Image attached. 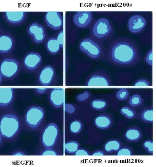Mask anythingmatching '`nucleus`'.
<instances>
[{
	"instance_id": "f257e3e1",
	"label": "nucleus",
	"mask_w": 156,
	"mask_h": 167,
	"mask_svg": "<svg viewBox=\"0 0 156 167\" xmlns=\"http://www.w3.org/2000/svg\"><path fill=\"white\" fill-rule=\"evenodd\" d=\"M142 55L137 44L126 37L114 38L106 47V61L123 68L136 66L141 62Z\"/></svg>"
},
{
	"instance_id": "f03ea898",
	"label": "nucleus",
	"mask_w": 156,
	"mask_h": 167,
	"mask_svg": "<svg viewBox=\"0 0 156 167\" xmlns=\"http://www.w3.org/2000/svg\"><path fill=\"white\" fill-rule=\"evenodd\" d=\"M79 48L91 59L97 60H106V47L102 42L90 38L83 39L80 43Z\"/></svg>"
},
{
	"instance_id": "7ed1b4c3",
	"label": "nucleus",
	"mask_w": 156,
	"mask_h": 167,
	"mask_svg": "<svg viewBox=\"0 0 156 167\" xmlns=\"http://www.w3.org/2000/svg\"><path fill=\"white\" fill-rule=\"evenodd\" d=\"M20 126L19 119L16 115L11 113L4 115L0 120V133L6 139H11L18 132Z\"/></svg>"
},
{
	"instance_id": "20e7f679",
	"label": "nucleus",
	"mask_w": 156,
	"mask_h": 167,
	"mask_svg": "<svg viewBox=\"0 0 156 167\" xmlns=\"http://www.w3.org/2000/svg\"><path fill=\"white\" fill-rule=\"evenodd\" d=\"M114 31L112 23L109 19L104 17L99 19L92 29V33L96 39L102 42L110 39Z\"/></svg>"
},
{
	"instance_id": "39448f33",
	"label": "nucleus",
	"mask_w": 156,
	"mask_h": 167,
	"mask_svg": "<svg viewBox=\"0 0 156 167\" xmlns=\"http://www.w3.org/2000/svg\"><path fill=\"white\" fill-rule=\"evenodd\" d=\"M113 84L112 77L104 69H99L93 73L88 77L85 85L87 86H111Z\"/></svg>"
},
{
	"instance_id": "423d86ee",
	"label": "nucleus",
	"mask_w": 156,
	"mask_h": 167,
	"mask_svg": "<svg viewBox=\"0 0 156 167\" xmlns=\"http://www.w3.org/2000/svg\"><path fill=\"white\" fill-rule=\"evenodd\" d=\"M43 109L40 107L32 106L27 110L25 115V121L27 125L32 129L39 126L44 116Z\"/></svg>"
},
{
	"instance_id": "0eeeda50",
	"label": "nucleus",
	"mask_w": 156,
	"mask_h": 167,
	"mask_svg": "<svg viewBox=\"0 0 156 167\" xmlns=\"http://www.w3.org/2000/svg\"><path fill=\"white\" fill-rule=\"evenodd\" d=\"M59 129L56 125L52 123L44 129L42 137L43 145L46 148H52L56 144L59 135Z\"/></svg>"
},
{
	"instance_id": "6e6552de",
	"label": "nucleus",
	"mask_w": 156,
	"mask_h": 167,
	"mask_svg": "<svg viewBox=\"0 0 156 167\" xmlns=\"http://www.w3.org/2000/svg\"><path fill=\"white\" fill-rule=\"evenodd\" d=\"M19 68L18 64L16 60L12 59H6L0 64V73L3 77L11 78L16 74Z\"/></svg>"
},
{
	"instance_id": "1a4fd4ad",
	"label": "nucleus",
	"mask_w": 156,
	"mask_h": 167,
	"mask_svg": "<svg viewBox=\"0 0 156 167\" xmlns=\"http://www.w3.org/2000/svg\"><path fill=\"white\" fill-rule=\"evenodd\" d=\"M146 23V20L143 16L139 14L134 15L129 19L128 22V27L131 33H138L144 29Z\"/></svg>"
},
{
	"instance_id": "9d476101",
	"label": "nucleus",
	"mask_w": 156,
	"mask_h": 167,
	"mask_svg": "<svg viewBox=\"0 0 156 167\" xmlns=\"http://www.w3.org/2000/svg\"><path fill=\"white\" fill-rule=\"evenodd\" d=\"M45 18L47 25L53 29H59L63 25V19L58 12H47L45 14Z\"/></svg>"
},
{
	"instance_id": "9b49d317",
	"label": "nucleus",
	"mask_w": 156,
	"mask_h": 167,
	"mask_svg": "<svg viewBox=\"0 0 156 167\" xmlns=\"http://www.w3.org/2000/svg\"><path fill=\"white\" fill-rule=\"evenodd\" d=\"M92 18V14L90 11H78L74 16L73 21L78 27L84 28L90 24Z\"/></svg>"
},
{
	"instance_id": "f8f14e48",
	"label": "nucleus",
	"mask_w": 156,
	"mask_h": 167,
	"mask_svg": "<svg viewBox=\"0 0 156 167\" xmlns=\"http://www.w3.org/2000/svg\"><path fill=\"white\" fill-rule=\"evenodd\" d=\"M28 31L37 43L42 42L45 38V30L43 27L37 23L31 24L28 27Z\"/></svg>"
},
{
	"instance_id": "ddd939ff",
	"label": "nucleus",
	"mask_w": 156,
	"mask_h": 167,
	"mask_svg": "<svg viewBox=\"0 0 156 167\" xmlns=\"http://www.w3.org/2000/svg\"><path fill=\"white\" fill-rule=\"evenodd\" d=\"M55 72L53 68L48 66L45 67L41 70L38 77L40 84L43 86L49 85L54 77Z\"/></svg>"
},
{
	"instance_id": "4468645a",
	"label": "nucleus",
	"mask_w": 156,
	"mask_h": 167,
	"mask_svg": "<svg viewBox=\"0 0 156 167\" xmlns=\"http://www.w3.org/2000/svg\"><path fill=\"white\" fill-rule=\"evenodd\" d=\"M41 60V56L38 53H30L25 56L23 61L24 64L27 69L34 70L38 67Z\"/></svg>"
},
{
	"instance_id": "2eb2a0df",
	"label": "nucleus",
	"mask_w": 156,
	"mask_h": 167,
	"mask_svg": "<svg viewBox=\"0 0 156 167\" xmlns=\"http://www.w3.org/2000/svg\"><path fill=\"white\" fill-rule=\"evenodd\" d=\"M49 98L53 106L57 108L61 107L64 103V89L62 88L53 89L50 93Z\"/></svg>"
},
{
	"instance_id": "dca6fc26",
	"label": "nucleus",
	"mask_w": 156,
	"mask_h": 167,
	"mask_svg": "<svg viewBox=\"0 0 156 167\" xmlns=\"http://www.w3.org/2000/svg\"><path fill=\"white\" fill-rule=\"evenodd\" d=\"M14 97V90L12 88H0V107H5L10 105Z\"/></svg>"
},
{
	"instance_id": "f3484780",
	"label": "nucleus",
	"mask_w": 156,
	"mask_h": 167,
	"mask_svg": "<svg viewBox=\"0 0 156 167\" xmlns=\"http://www.w3.org/2000/svg\"><path fill=\"white\" fill-rule=\"evenodd\" d=\"M13 42L11 37L7 35L0 36V53H5L12 48Z\"/></svg>"
},
{
	"instance_id": "a211bd4d",
	"label": "nucleus",
	"mask_w": 156,
	"mask_h": 167,
	"mask_svg": "<svg viewBox=\"0 0 156 167\" xmlns=\"http://www.w3.org/2000/svg\"><path fill=\"white\" fill-rule=\"evenodd\" d=\"M111 123V118L105 114H101L97 116L94 120V123L96 127L102 129L108 128Z\"/></svg>"
},
{
	"instance_id": "6ab92c4d",
	"label": "nucleus",
	"mask_w": 156,
	"mask_h": 167,
	"mask_svg": "<svg viewBox=\"0 0 156 167\" xmlns=\"http://www.w3.org/2000/svg\"><path fill=\"white\" fill-rule=\"evenodd\" d=\"M25 12H6L5 16L9 22L13 23H17L21 22L24 19Z\"/></svg>"
},
{
	"instance_id": "aec40b11",
	"label": "nucleus",
	"mask_w": 156,
	"mask_h": 167,
	"mask_svg": "<svg viewBox=\"0 0 156 167\" xmlns=\"http://www.w3.org/2000/svg\"><path fill=\"white\" fill-rule=\"evenodd\" d=\"M46 47L47 50L52 54L57 53L61 48L56 38H51L48 40Z\"/></svg>"
},
{
	"instance_id": "412c9836",
	"label": "nucleus",
	"mask_w": 156,
	"mask_h": 167,
	"mask_svg": "<svg viewBox=\"0 0 156 167\" xmlns=\"http://www.w3.org/2000/svg\"><path fill=\"white\" fill-rule=\"evenodd\" d=\"M141 132L138 129L135 128H130L125 132V137L129 141H135L139 140L141 137Z\"/></svg>"
},
{
	"instance_id": "4be33fe9",
	"label": "nucleus",
	"mask_w": 156,
	"mask_h": 167,
	"mask_svg": "<svg viewBox=\"0 0 156 167\" xmlns=\"http://www.w3.org/2000/svg\"><path fill=\"white\" fill-rule=\"evenodd\" d=\"M128 99V103L132 107L134 108L140 106L143 102L142 96L136 92L130 95Z\"/></svg>"
},
{
	"instance_id": "5701e85b",
	"label": "nucleus",
	"mask_w": 156,
	"mask_h": 167,
	"mask_svg": "<svg viewBox=\"0 0 156 167\" xmlns=\"http://www.w3.org/2000/svg\"><path fill=\"white\" fill-rule=\"evenodd\" d=\"M91 106L93 109L97 110H102L105 109L108 105L107 101L102 98L93 99L91 102Z\"/></svg>"
},
{
	"instance_id": "b1692460",
	"label": "nucleus",
	"mask_w": 156,
	"mask_h": 167,
	"mask_svg": "<svg viewBox=\"0 0 156 167\" xmlns=\"http://www.w3.org/2000/svg\"><path fill=\"white\" fill-rule=\"evenodd\" d=\"M130 93V89L124 88L118 89L113 93L117 100L123 101L128 98Z\"/></svg>"
},
{
	"instance_id": "393cba45",
	"label": "nucleus",
	"mask_w": 156,
	"mask_h": 167,
	"mask_svg": "<svg viewBox=\"0 0 156 167\" xmlns=\"http://www.w3.org/2000/svg\"><path fill=\"white\" fill-rule=\"evenodd\" d=\"M140 117L144 121L152 123L153 121V109L152 107H148L142 110L140 113Z\"/></svg>"
},
{
	"instance_id": "a878e982",
	"label": "nucleus",
	"mask_w": 156,
	"mask_h": 167,
	"mask_svg": "<svg viewBox=\"0 0 156 167\" xmlns=\"http://www.w3.org/2000/svg\"><path fill=\"white\" fill-rule=\"evenodd\" d=\"M121 147V144L118 140H112L107 142L105 145L104 150L107 152L118 151Z\"/></svg>"
},
{
	"instance_id": "bb28decb",
	"label": "nucleus",
	"mask_w": 156,
	"mask_h": 167,
	"mask_svg": "<svg viewBox=\"0 0 156 167\" xmlns=\"http://www.w3.org/2000/svg\"><path fill=\"white\" fill-rule=\"evenodd\" d=\"M120 112L126 118L130 119L133 118L136 115L135 110L128 106H125L121 108Z\"/></svg>"
},
{
	"instance_id": "cd10ccee",
	"label": "nucleus",
	"mask_w": 156,
	"mask_h": 167,
	"mask_svg": "<svg viewBox=\"0 0 156 167\" xmlns=\"http://www.w3.org/2000/svg\"><path fill=\"white\" fill-rule=\"evenodd\" d=\"M79 143L75 141H70L67 142L65 144L66 151L70 154H74L79 149Z\"/></svg>"
},
{
	"instance_id": "c85d7f7f",
	"label": "nucleus",
	"mask_w": 156,
	"mask_h": 167,
	"mask_svg": "<svg viewBox=\"0 0 156 167\" xmlns=\"http://www.w3.org/2000/svg\"><path fill=\"white\" fill-rule=\"evenodd\" d=\"M134 86L145 87L152 85L150 80L146 77H141L136 79L132 83Z\"/></svg>"
},
{
	"instance_id": "c756f323",
	"label": "nucleus",
	"mask_w": 156,
	"mask_h": 167,
	"mask_svg": "<svg viewBox=\"0 0 156 167\" xmlns=\"http://www.w3.org/2000/svg\"><path fill=\"white\" fill-rule=\"evenodd\" d=\"M82 124L81 122L78 120H75L71 123L70 129L71 132L74 134L79 133L82 130Z\"/></svg>"
},
{
	"instance_id": "7c9ffc66",
	"label": "nucleus",
	"mask_w": 156,
	"mask_h": 167,
	"mask_svg": "<svg viewBox=\"0 0 156 167\" xmlns=\"http://www.w3.org/2000/svg\"><path fill=\"white\" fill-rule=\"evenodd\" d=\"M144 60L148 66H152L153 65L152 49H149L145 55Z\"/></svg>"
},
{
	"instance_id": "2f4dec72",
	"label": "nucleus",
	"mask_w": 156,
	"mask_h": 167,
	"mask_svg": "<svg viewBox=\"0 0 156 167\" xmlns=\"http://www.w3.org/2000/svg\"><path fill=\"white\" fill-rule=\"evenodd\" d=\"M143 147L147 152L150 154L153 153V142L151 140H147L144 142Z\"/></svg>"
},
{
	"instance_id": "473e14b6",
	"label": "nucleus",
	"mask_w": 156,
	"mask_h": 167,
	"mask_svg": "<svg viewBox=\"0 0 156 167\" xmlns=\"http://www.w3.org/2000/svg\"><path fill=\"white\" fill-rule=\"evenodd\" d=\"M132 151L130 149L127 147H123L120 148L117 154V155H131Z\"/></svg>"
},
{
	"instance_id": "72a5a7b5",
	"label": "nucleus",
	"mask_w": 156,
	"mask_h": 167,
	"mask_svg": "<svg viewBox=\"0 0 156 167\" xmlns=\"http://www.w3.org/2000/svg\"><path fill=\"white\" fill-rule=\"evenodd\" d=\"M90 96V93L88 91H85L77 95V99L78 101H83L88 99Z\"/></svg>"
},
{
	"instance_id": "f704fd0d",
	"label": "nucleus",
	"mask_w": 156,
	"mask_h": 167,
	"mask_svg": "<svg viewBox=\"0 0 156 167\" xmlns=\"http://www.w3.org/2000/svg\"><path fill=\"white\" fill-rule=\"evenodd\" d=\"M41 155H57V152L52 148H46L42 152Z\"/></svg>"
},
{
	"instance_id": "c9c22d12",
	"label": "nucleus",
	"mask_w": 156,
	"mask_h": 167,
	"mask_svg": "<svg viewBox=\"0 0 156 167\" xmlns=\"http://www.w3.org/2000/svg\"><path fill=\"white\" fill-rule=\"evenodd\" d=\"M56 40L61 48H63V31L62 30L58 34Z\"/></svg>"
},
{
	"instance_id": "e433bc0d",
	"label": "nucleus",
	"mask_w": 156,
	"mask_h": 167,
	"mask_svg": "<svg viewBox=\"0 0 156 167\" xmlns=\"http://www.w3.org/2000/svg\"><path fill=\"white\" fill-rule=\"evenodd\" d=\"M75 155H89V152L84 149H78L74 153Z\"/></svg>"
},
{
	"instance_id": "4c0bfd02",
	"label": "nucleus",
	"mask_w": 156,
	"mask_h": 167,
	"mask_svg": "<svg viewBox=\"0 0 156 167\" xmlns=\"http://www.w3.org/2000/svg\"><path fill=\"white\" fill-rule=\"evenodd\" d=\"M65 110L69 113H72L75 111V108L71 104H67L65 105Z\"/></svg>"
},
{
	"instance_id": "58836bf2",
	"label": "nucleus",
	"mask_w": 156,
	"mask_h": 167,
	"mask_svg": "<svg viewBox=\"0 0 156 167\" xmlns=\"http://www.w3.org/2000/svg\"><path fill=\"white\" fill-rule=\"evenodd\" d=\"M105 155L103 151H97L93 152L92 155L93 156H103Z\"/></svg>"
},
{
	"instance_id": "ea45409f",
	"label": "nucleus",
	"mask_w": 156,
	"mask_h": 167,
	"mask_svg": "<svg viewBox=\"0 0 156 167\" xmlns=\"http://www.w3.org/2000/svg\"><path fill=\"white\" fill-rule=\"evenodd\" d=\"M25 155V154L24 152L20 151H16L12 155L13 156H24Z\"/></svg>"
},
{
	"instance_id": "a19ab883",
	"label": "nucleus",
	"mask_w": 156,
	"mask_h": 167,
	"mask_svg": "<svg viewBox=\"0 0 156 167\" xmlns=\"http://www.w3.org/2000/svg\"><path fill=\"white\" fill-rule=\"evenodd\" d=\"M47 89L46 88L44 89H40V88H36V90L37 92L40 94H42L46 92Z\"/></svg>"
},
{
	"instance_id": "79ce46f5",
	"label": "nucleus",
	"mask_w": 156,
	"mask_h": 167,
	"mask_svg": "<svg viewBox=\"0 0 156 167\" xmlns=\"http://www.w3.org/2000/svg\"><path fill=\"white\" fill-rule=\"evenodd\" d=\"M2 79V76L0 73V83L1 82Z\"/></svg>"
},
{
	"instance_id": "37998d69",
	"label": "nucleus",
	"mask_w": 156,
	"mask_h": 167,
	"mask_svg": "<svg viewBox=\"0 0 156 167\" xmlns=\"http://www.w3.org/2000/svg\"><path fill=\"white\" fill-rule=\"evenodd\" d=\"M2 136L1 135V134L0 133V144L1 142V141H2Z\"/></svg>"
}]
</instances>
